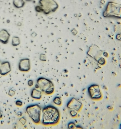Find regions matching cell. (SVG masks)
<instances>
[{
  "mask_svg": "<svg viewBox=\"0 0 121 129\" xmlns=\"http://www.w3.org/2000/svg\"><path fill=\"white\" fill-rule=\"evenodd\" d=\"M2 116V115L1 114L0 111V118L1 117V116Z\"/></svg>",
  "mask_w": 121,
  "mask_h": 129,
  "instance_id": "obj_16",
  "label": "cell"
},
{
  "mask_svg": "<svg viewBox=\"0 0 121 129\" xmlns=\"http://www.w3.org/2000/svg\"><path fill=\"white\" fill-rule=\"evenodd\" d=\"M15 94V92L12 90H10L8 94L11 96H14Z\"/></svg>",
  "mask_w": 121,
  "mask_h": 129,
  "instance_id": "obj_12",
  "label": "cell"
},
{
  "mask_svg": "<svg viewBox=\"0 0 121 129\" xmlns=\"http://www.w3.org/2000/svg\"><path fill=\"white\" fill-rule=\"evenodd\" d=\"M37 84L39 89L45 94L48 95L53 94L54 86L53 82L49 79L44 77H40L37 79Z\"/></svg>",
  "mask_w": 121,
  "mask_h": 129,
  "instance_id": "obj_2",
  "label": "cell"
},
{
  "mask_svg": "<svg viewBox=\"0 0 121 129\" xmlns=\"http://www.w3.org/2000/svg\"></svg>",
  "mask_w": 121,
  "mask_h": 129,
  "instance_id": "obj_17",
  "label": "cell"
},
{
  "mask_svg": "<svg viewBox=\"0 0 121 129\" xmlns=\"http://www.w3.org/2000/svg\"><path fill=\"white\" fill-rule=\"evenodd\" d=\"M40 59L42 61H46V55L43 54H41V55H40Z\"/></svg>",
  "mask_w": 121,
  "mask_h": 129,
  "instance_id": "obj_10",
  "label": "cell"
},
{
  "mask_svg": "<svg viewBox=\"0 0 121 129\" xmlns=\"http://www.w3.org/2000/svg\"><path fill=\"white\" fill-rule=\"evenodd\" d=\"M34 84V82L33 80H30L28 82V85L30 87L32 86Z\"/></svg>",
  "mask_w": 121,
  "mask_h": 129,
  "instance_id": "obj_13",
  "label": "cell"
},
{
  "mask_svg": "<svg viewBox=\"0 0 121 129\" xmlns=\"http://www.w3.org/2000/svg\"><path fill=\"white\" fill-rule=\"evenodd\" d=\"M20 119L22 120V121H22L21 122V123L22 124H23V125H24V124H25V123H26V120L24 118H23V117H22Z\"/></svg>",
  "mask_w": 121,
  "mask_h": 129,
  "instance_id": "obj_14",
  "label": "cell"
},
{
  "mask_svg": "<svg viewBox=\"0 0 121 129\" xmlns=\"http://www.w3.org/2000/svg\"><path fill=\"white\" fill-rule=\"evenodd\" d=\"M42 123L46 126H54L59 123L60 118L59 111L53 106L49 105L44 107L42 111Z\"/></svg>",
  "mask_w": 121,
  "mask_h": 129,
  "instance_id": "obj_1",
  "label": "cell"
},
{
  "mask_svg": "<svg viewBox=\"0 0 121 129\" xmlns=\"http://www.w3.org/2000/svg\"><path fill=\"white\" fill-rule=\"evenodd\" d=\"M20 43V38L17 36H14L12 38V44L13 46H17Z\"/></svg>",
  "mask_w": 121,
  "mask_h": 129,
  "instance_id": "obj_8",
  "label": "cell"
},
{
  "mask_svg": "<svg viewBox=\"0 0 121 129\" xmlns=\"http://www.w3.org/2000/svg\"><path fill=\"white\" fill-rule=\"evenodd\" d=\"M10 35L5 29H2L0 31V42L4 44L8 43Z\"/></svg>",
  "mask_w": 121,
  "mask_h": 129,
  "instance_id": "obj_6",
  "label": "cell"
},
{
  "mask_svg": "<svg viewBox=\"0 0 121 129\" xmlns=\"http://www.w3.org/2000/svg\"><path fill=\"white\" fill-rule=\"evenodd\" d=\"M71 115V116L73 117H74L76 115V112L75 111H71L70 113Z\"/></svg>",
  "mask_w": 121,
  "mask_h": 129,
  "instance_id": "obj_15",
  "label": "cell"
},
{
  "mask_svg": "<svg viewBox=\"0 0 121 129\" xmlns=\"http://www.w3.org/2000/svg\"><path fill=\"white\" fill-rule=\"evenodd\" d=\"M11 71V65L9 62L5 61L1 63L0 65V74L1 75H6Z\"/></svg>",
  "mask_w": 121,
  "mask_h": 129,
  "instance_id": "obj_5",
  "label": "cell"
},
{
  "mask_svg": "<svg viewBox=\"0 0 121 129\" xmlns=\"http://www.w3.org/2000/svg\"><path fill=\"white\" fill-rule=\"evenodd\" d=\"M31 96L35 100H40L42 98V92L38 89L35 88H34L31 91Z\"/></svg>",
  "mask_w": 121,
  "mask_h": 129,
  "instance_id": "obj_7",
  "label": "cell"
},
{
  "mask_svg": "<svg viewBox=\"0 0 121 129\" xmlns=\"http://www.w3.org/2000/svg\"><path fill=\"white\" fill-rule=\"evenodd\" d=\"M41 107L37 104L29 105L26 108L27 113L33 123L37 125L41 122Z\"/></svg>",
  "mask_w": 121,
  "mask_h": 129,
  "instance_id": "obj_3",
  "label": "cell"
},
{
  "mask_svg": "<svg viewBox=\"0 0 121 129\" xmlns=\"http://www.w3.org/2000/svg\"><path fill=\"white\" fill-rule=\"evenodd\" d=\"M16 105L18 106L21 107L23 105V104L22 102L20 100H17L16 102Z\"/></svg>",
  "mask_w": 121,
  "mask_h": 129,
  "instance_id": "obj_11",
  "label": "cell"
},
{
  "mask_svg": "<svg viewBox=\"0 0 121 129\" xmlns=\"http://www.w3.org/2000/svg\"><path fill=\"white\" fill-rule=\"evenodd\" d=\"M20 71L27 72L30 70L31 68L30 61L28 58H26L20 60L18 64Z\"/></svg>",
  "mask_w": 121,
  "mask_h": 129,
  "instance_id": "obj_4",
  "label": "cell"
},
{
  "mask_svg": "<svg viewBox=\"0 0 121 129\" xmlns=\"http://www.w3.org/2000/svg\"><path fill=\"white\" fill-rule=\"evenodd\" d=\"M53 103L55 105L58 106H60L62 104V101L61 98L59 97H56L54 98Z\"/></svg>",
  "mask_w": 121,
  "mask_h": 129,
  "instance_id": "obj_9",
  "label": "cell"
}]
</instances>
